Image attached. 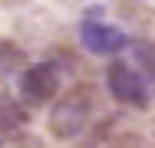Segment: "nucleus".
<instances>
[{
	"mask_svg": "<svg viewBox=\"0 0 155 148\" xmlns=\"http://www.w3.org/2000/svg\"><path fill=\"white\" fill-rule=\"evenodd\" d=\"M106 82H109V92L119 99V105H129V109H149L152 105V86L149 79L139 72V66L132 59L116 56L106 69Z\"/></svg>",
	"mask_w": 155,
	"mask_h": 148,
	"instance_id": "3",
	"label": "nucleus"
},
{
	"mask_svg": "<svg viewBox=\"0 0 155 148\" xmlns=\"http://www.w3.org/2000/svg\"><path fill=\"white\" fill-rule=\"evenodd\" d=\"M129 56H132V63L139 66V72L149 79V86L155 92V43H149L145 36L142 40H129Z\"/></svg>",
	"mask_w": 155,
	"mask_h": 148,
	"instance_id": "5",
	"label": "nucleus"
},
{
	"mask_svg": "<svg viewBox=\"0 0 155 148\" xmlns=\"http://www.w3.org/2000/svg\"><path fill=\"white\" fill-rule=\"evenodd\" d=\"M27 56H23V50L17 46V43H10V40H0V79H7V76H13V72H23L27 66Z\"/></svg>",
	"mask_w": 155,
	"mask_h": 148,
	"instance_id": "6",
	"label": "nucleus"
},
{
	"mask_svg": "<svg viewBox=\"0 0 155 148\" xmlns=\"http://www.w3.org/2000/svg\"><path fill=\"white\" fill-rule=\"evenodd\" d=\"M93 112H96V86H89V82L66 86L46 115L50 135L56 142H76L93 125Z\"/></svg>",
	"mask_w": 155,
	"mask_h": 148,
	"instance_id": "2",
	"label": "nucleus"
},
{
	"mask_svg": "<svg viewBox=\"0 0 155 148\" xmlns=\"http://www.w3.org/2000/svg\"><path fill=\"white\" fill-rule=\"evenodd\" d=\"M79 33H83V46L96 56H119L122 50H129V36L106 20L102 7H89V13L83 17Z\"/></svg>",
	"mask_w": 155,
	"mask_h": 148,
	"instance_id": "4",
	"label": "nucleus"
},
{
	"mask_svg": "<svg viewBox=\"0 0 155 148\" xmlns=\"http://www.w3.org/2000/svg\"><path fill=\"white\" fill-rule=\"evenodd\" d=\"M73 72H76V56L73 53H50L46 59L33 63L20 72L17 95L27 109H43L63 92V86H69Z\"/></svg>",
	"mask_w": 155,
	"mask_h": 148,
	"instance_id": "1",
	"label": "nucleus"
},
{
	"mask_svg": "<svg viewBox=\"0 0 155 148\" xmlns=\"http://www.w3.org/2000/svg\"><path fill=\"white\" fill-rule=\"evenodd\" d=\"M23 125H27V105L0 99V135L3 132H20Z\"/></svg>",
	"mask_w": 155,
	"mask_h": 148,
	"instance_id": "7",
	"label": "nucleus"
},
{
	"mask_svg": "<svg viewBox=\"0 0 155 148\" xmlns=\"http://www.w3.org/2000/svg\"><path fill=\"white\" fill-rule=\"evenodd\" d=\"M13 3H23V0H0V7H13Z\"/></svg>",
	"mask_w": 155,
	"mask_h": 148,
	"instance_id": "9",
	"label": "nucleus"
},
{
	"mask_svg": "<svg viewBox=\"0 0 155 148\" xmlns=\"http://www.w3.org/2000/svg\"><path fill=\"white\" fill-rule=\"evenodd\" d=\"M0 148H40V142L30 138V135L20 128V132H3V135H0Z\"/></svg>",
	"mask_w": 155,
	"mask_h": 148,
	"instance_id": "8",
	"label": "nucleus"
}]
</instances>
